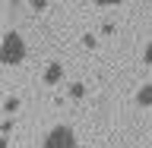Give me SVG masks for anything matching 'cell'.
<instances>
[{"label": "cell", "instance_id": "cell-9", "mask_svg": "<svg viewBox=\"0 0 152 148\" xmlns=\"http://www.w3.org/2000/svg\"><path fill=\"white\" fill-rule=\"evenodd\" d=\"M0 148H7V139H3V136H0Z\"/></svg>", "mask_w": 152, "mask_h": 148}, {"label": "cell", "instance_id": "cell-4", "mask_svg": "<svg viewBox=\"0 0 152 148\" xmlns=\"http://www.w3.org/2000/svg\"><path fill=\"white\" fill-rule=\"evenodd\" d=\"M136 104L140 107H152V85H142L140 92H136Z\"/></svg>", "mask_w": 152, "mask_h": 148}, {"label": "cell", "instance_id": "cell-5", "mask_svg": "<svg viewBox=\"0 0 152 148\" xmlns=\"http://www.w3.org/2000/svg\"><path fill=\"white\" fill-rule=\"evenodd\" d=\"M83 95H86V85H79V82L70 85V98H83Z\"/></svg>", "mask_w": 152, "mask_h": 148}, {"label": "cell", "instance_id": "cell-3", "mask_svg": "<svg viewBox=\"0 0 152 148\" xmlns=\"http://www.w3.org/2000/svg\"><path fill=\"white\" fill-rule=\"evenodd\" d=\"M60 76H64V66H60V63H51L45 69V82L48 85H57V82H60Z\"/></svg>", "mask_w": 152, "mask_h": 148}, {"label": "cell", "instance_id": "cell-2", "mask_svg": "<svg viewBox=\"0 0 152 148\" xmlns=\"http://www.w3.org/2000/svg\"><path fill=\"white\" fill-rule=\"evenodd\" d=\"M41 148H76V132L70 126H54V129L45 136Z\"/></svg>", "mask_w": 152, "mask_h": 148}, {"label": "cell", "instance_id": "cell-7", "mask_svg": "<svg viewBox=\"0 0 152 148\" xmlns=\"http://www.w3.org/2000/svg\"><path fill=\"white\" fill-rule=\"evenodd\" d=\"M32 6H35V9H45V6H48V0H32Z\"/></svg>", "mask_w": 152, "mask_h": 148}, {"label": "cell", "instance_id": "cell-8", "mask_svg": "<svg viewBox=\"0 0 152 148\" xmlns=\"http://www.w3.org/2000/svg\"><path fill=\"white\" fill-rule=\"evenodd\" d=\"M98 3H104V6H114V3H121V0H98Z\"/></svg>", "mask_w": 152, "mask_h": 148}, {"label": "cell", "instance_id": "cell-1", "mask_svg": "<svg viewBox=\"0 0 152 148\" xmlns=\"http://www.w3.org/2000/svg\"><path fill=\"white\" fill-rule=\"evenodd\" d=\"M22 60H26V41H22V35L19 32H7L3 41H0V63L16 66Z\"/></svg>", "mask_w": 152, "mask_h": 148}, {"label": "cell", "instance_id": "cell-6", "mask_svg": "<svg viewBox=\"0 0 152 148\" xmlns=\"http://www.w3.org/2000/svg\"><path fill=\"white\" fill-rule=\"evenodd\" d=\"M146 63L152 66V41H149V44H146Z\"/></svg>", "mask_w": 152, "mask_h": 148}]
</instances>
